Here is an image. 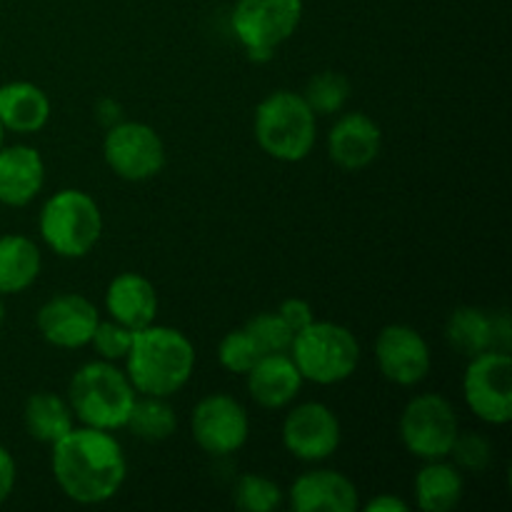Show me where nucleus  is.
<instances>
[{"instance_id":"1","label":"nucleus","mask_w":512,"mask_h":512,"mask_svg":"<svg viewBox=\"0 0 512 512\" xmlns=\"http://www.w3.org/2000/svg\"><path fill=\"white\" fill-rule=\"evenodd\" d=\"M53 478L65 498L80 505H100L120 493L128 475L123 445L110 430L73 428L65 438L50 445Z\"/></svg>"},{"instance_id":"2","label":"nucleus","mask_w":512,"mask_h":512,"mask_svg":"<svg viewBox=\"0 0 512 512\" xmlns=\"http://www.w3.org/2000/svg\"><path fill=\"white\" fill-rule=\"evenodd\" d=\"M195 370V348L190 338L168 325H145L135 330L125 375L138 395L173 398L188 385Z\"/></svg>"},{"instance_id":"3","label":"nucleus","mask_w":512,"mask_h":512,"mask_svg":"<svg viewBox=\"0 0 512 512\" xmlns=\"http://www.w3.org/2000/svg\"><path fill=\"white\" fill-rule=\"evenodd\" d=\"M135 398L138 393L125 370L110 360L85 363L68 385V403L75 420L110 433L125 428Z\"/></svg>"},{"instance_id":"4","label":"nucleus","mask_w":512,"mask_h":512,"mask_svg":"<svg viewBox=\"0 0 512 512\" xmlns=\"http://www.w3.org/2000/svg\"><path fill=\"white\" fill-rule=\"evenodd\" d=\"M255 140L270 158L300 163L313 153L318 138V115L293 90H275L260 100L253 120Z\"/></svg>"},{"instance_id":"5","label":"nucleus","mask_w":512,"mask_h":512,"mask_svg":"<svg viewBox=\"0 0 512 512\" xmlns=\"http://www.w3.org/2000/svg\"><path fill=\"white\" fill-rule=\"evenodd\" d=\"M290 358L308 383L338 385L358 370L360 343L345 325L313 320L295 333Z\"/></svg>"},{"instance_id":"6","label":"nucleus","mask_w":512,"mask_h":512,"mask_svg":"<svg viewBox=\"0 0 512 512\" xmlns=\"http://www.w3.org/2000/svg\"><path fill=\"white\" fill-rule=\"evenodd\" d=\"M40 238L60 258H85L103 235V213L88 193L65 188L45 200L38 218Z\"/></svg>"},{"instance_id":"7","label":"nucleus","mask_w":512,"mask_h":512,"mask_svg":"<svg viewBox=\"0 0 512 512\" xmlns=\"http://www.w3.org/2000/svg\"><path fill=\"white\" fill-rule=\"evenodd\" d=\"M303 20V0H238L233 33L253 63H268Z\"/></svg>"},{"instance_id":"8","label":"nucleus","mask_w":512,"mask_h":512,"mask_svg":"<svg viewBox=\"0 0 512 512\" xmlns=\"http://www.w3.org/2000/svg\"><path fill=\"white\" fill-rule=\"evenodd\" d=\"M458 433V413L440 393L415 395L400 415V440L420 460L448 458Z\"/></svg>"},{"instance_id":"9","label":"nucleus","mask_w":512,"mask_h":512,"mask_svg":"<svg viewBox=\"0 0 512 512\" xmlns=\"http://www.w3.org/2000/svg\"><path fill=\"white\" fill-rule=\"evenodd\" d=\"M463 398L478 420L508 425L512 420V358L508 350H485L470 358L463 375Z\"/></svg>"},{"instance_id":"10","label":"nucleus","mask_w":512,"mask_h":512,"mask_svg":"<svg viewBox=\"0 0 512 512\" xmlns=\"http://www.w3.org/2000/svg\"><path fill=\"white\" fill-rule=\"evenodd\" d=\"M103 158L118 178L143 183L165 168V143L158 130L138 120H120L110 125L103 138Z\"/></svg>"},{"instance_id":"11","label":"nucleus","mask_w":512,"mask_h":512,"mask_svg":"<svg viewBox=\"0 0 512 512\" xmlns=\"http://www.w3.org/2000/svg\"><path fill=\"white\" fill-rule=\"evenodd\" d=\"M190 428L198 448L213 458L238 453L250 438L248 410L225 393H213L200 400L190 418Z\"/></svg>"},{"instance_id":"12","label":"nucleus","mask_w":512,"mask_h":512,"mask_svg":"<svg viewBox=\"0 0 512 512\" xmlns=\"http://www.w3.org/2000/svg\"><path fill=\"white\" fill-rule=\"evenodd\" d=\"M283 445L293 458L303 463H320L335 455L343 440V428L325 403L295 405L283 420Z\"/></svg>"},{"instance_id":"13","label":"nucleus","mask_w":512,"mask_h":512,"mask_svg":"<svg viewBox=\"0 0 512 512\" xmlns=\"http://www.w3.org/2000/svg\"><path fill=\"white\" fill-rule=\"evenodd\" d=\"M375 363L385 380L400 388H413L428 378L433 355L428 340L418 330L405 323H393L385 325L375 338Z\"/></svg>"},{"instance_id":"14","label":"nucleus","mask_w":512,"mask_h":512,"mask_svg":"<svg viewBox=\"0 0 512 512\" xmlns=\"http://www.w3.org/2000/svg\"><path fill=\"white\" fill-rule=\"evenodd\" d=\"M35 323H38L45 343H50L53 348L75 350L90 345V338L100 323V313L93 300H88L85 295L63 293L43 303Z\"/></svg>"},{"instance_id":"15","label":"nucleus","mask_w":512,"mask_h":512,"mask_svg":"<svg viewBox=\"0 0 512 512\" xmlns=\"http://www.w3.org/2000/svg\"><path fill=\"white\" fill-rule=\"evenodd\" d=\"M380 148H383L380 125L358 110L340 115L328 133L330 160L348 173H358L373 165Z\"/></svg>"},{"instance_id":"16","label":"nucleus","mask_w":512,"mask_h":512,"mask_svg":"<svg viewBox=\"0 0 512 512\" xmlns=\"http://www.w3.org/2000/svg\"><path fill=\"white\" fill-rule=\"evenodd\" d=\"M295 512H355L360 508L358 485L338 470H308L290 485Z\"/></svg>"},{"instance_id":"17","label":"nucleus","mask_w":512,"mask_h":512,"mask_svg":"<svg viewBox=\"0 0 512 512\" xmlns=\"http://www.w3.org/2000/svg\"><path fill=\"white\" fill-rule=\"evenodd\" d=\"M248 378V393L260 408L283 410L293 403L303 388V375L293 363L290 353L263 355L253 368L245 373Z\"/></svg>"},{"instance_id":"18","label":"nucleus","mask_w":512,"mask_h":512,"mask_svg":"<svg viewBox=\"0 0 512 512\" xmlns=\"http://www.w3.org/2000/svg\"><path fill=\"white\" fill-rule=\"evenodd\" d=\"M45 183V163L30 145L0 148V203L8 208H25L38 198Z\"/></svg>"},{"instance_id":"19","label":"nucleus","mask_w":512,"mask_h":512,"mask_svg":"<svg viewBox=\"0 0 512 512\" xmlns=\"http://www.w3.org/2000/svg\"><path fill=\"white\" fill-rule=\"evenodd\" d=\"M105 310L113 320L140 330L155 323L158 315V290L145 275L120 273L105 290Z\"/></svg>"},{"instance_id":"20","label":"nucleus","mask_w":512,"mask_h":512,"mask_svg":"<svg viewBox=\"0 0 512 512\" xmlns=\"http://www.w3.org/2000/svg\"><path fill=\"white\" fill-rule=\"evenodd\" d=\"M50 120V98L40 85L28 80L0 85V123L5 130L30 135L38 133Z\"/></svg>"},{"instance_id":"21","label":"nucleus","mask_w":512,"mask_h":512,"mask_svg":"<svg viewBox=\"0 0 512 512\" xmlns=\"http://www.w3.org/2000/svg\"><path fill=\"white\" fill-rule=\"evenodd\" d=\"M415 503L423 512H448L458 508L465 493L463 470L448 458L425 460L415 475Z\"/></svg>"},{"instance_id":"22","label":"nucleus","mask_w":512,"mask_h":512,"mask_svg":"<svg viewBox=\"0 0 512 512\" xmlns=\"http://www.w3.org/2000/svg\"><path fill=\"white\" fill-rule=\"evenodd\" d=\"M40 248L25 235H0V295H18L38 280Z\"/></svg>"},{"instance_id":"23","label":"nucleus","mask_w":512,"mask_h":512,"mask_svg":"<svg viewBox=\"0 0 512 512\" xmlns=\"http://www.w3.org/2000/svg\"><path fill=\"white\" fill-rule=\"evenodd\" d=\"M23 423L30 438L45 445H55L75 428V415L68 400L48 393V390H40L25 400Z\"/></svg>"},{"instance_id":"24","label":"nucleus","mask_w":512,"mask_h":512,"mask_svg":"<svg viewBox=\"0 0 512 512\" xmlns=\"http://www.w3.org/2000/svg\"><path fill=\"white\" fill-rule=\"evenodd\" d=\"M445 340L450 348L463 358H475L485 350L495 348V325L493 315L485 313L483 308L463 305L450 313L445 323Z\"/></svg>"},{"instance_id":"25","label":"nucleus","mask_w":512,"mask_h":512,"mask_svg":"<svg viewBox=\"0 0 512 512\" xmlns=\"http://www.w3.org/2000/svg\"><path fill=\"white\" fill-rule=\"evenodd\" d=\"M125 428L135 435V438L145 440V443H163L178 428V418H175L173 405L168 398H153V395H138L130 410V418Z\"/></svg>"},{"instance_id":"26","label":"nucleus","mask_w":512,"mask_h":512,"mask_svg":"<svg viewBox=\"0 0 512 512\" xmlns=\"http://www.w3.org/2000/svg\"><path fill=\"white\" fill-rule=\"evenodd\" d=\"M315 115L343 113L350 98V80L338 70H320L305 83L300 93Z\"/></svg>"},{"instance_id":"27","label":"nucleus","mask_w":512,"mask_h":512,"mask_svg":"<svg viewBox=\"0 0 512 512\" xmlns=\"http://www.w3.org/2000/svg\"><path fill=\"white\" fill-rule=\"evenodd\" d=\"M235 505L245 512H270L283 505V490L265 475L245 473L235 483Z\"/></svg>"},{"instance_id":"28","label":"nucleus","mask_w":512,"mask_h":512,"mask_svg":"<svg viewBox=\"0 0 512 512\" xmlns=\"http://www.w3.org/2000/svg\"><path fill=\"white\" fill-rule=\"evenodd\" d=\"M243 328L248 330L250 338L255 340V345L263 350V355L290 353V345H293L295 333L288 328V323L280 318L278 310H275V313L253 315Z\"/></svg>"},{"instance_id":"29","label":"nucleus","mask_w":512,"mask_h":512,"mask_svg":"<svg viewBox=\"0 0 512 512\" xmlns=\"http://www.w3.org/2000/svg\"><path fill=\"white\" fill-rule=\"evenodd\" d=\"M260 358H263V350L255 345V340L250 338L245 328L230 330L218 345V360L228 373L245 375Z\"/></svg>"},{"instance_id":"30","label":"nucleus","mask_w":512,"mask_h":512,"mask_svg":"<svg viewBox=\"0 0 512 512\" xmlns=\"http://www.w3.org/2000/svg\"><path fill=\"white\" fill-rule=\"evenodd\" d=\"M133 338H135L133 328H128V325L110 318V320H100L93 338H90V345H93L95 353L100 355V360L118 363V360H125V355L130 353Z\"/></svg>"},{"instance_id":"31","label":"nucleus","mask_w":512,"mask_h":512,"mask_svg":"<svg viewBox=\"0 0 512 512\" xmlns=\"http://www.w3.org/2000/svg\"><path fill=\"white\" fill-rule=\"evenodd\" d=\"M448 458H453V463L458 465L460 470L483 473L490 465V460H493V443H490L483 433H473V430L458 433Z\"/></svg>"},{"instance_id":"32","label":"nucleus","mask_w":512,"mask_h":512,"mask_svg":"<svg viewBox=\"0 0 512 512\" xmlns=\"http://www.w3.org/2000/svg\"><path fill=\"white\" fill-rule=\"evenodd\" d=\"M278 315L285 320V323H288V328L293 330V333L308 328V325L315 320L313 305H310L308 300H303V298L283 300V303H280V308H278Z\"/></svg>"},{"instance_id":"33","label":"nucleus","mask_w":512,"mask_h":512,"mask_svg":"<svg viewBox=\"0 0 512 512\" xmlns=\"http://www.w3.org/2000/svg\"><path fill=\"white\" fill-rule=\"evenodd\" d=\"M15 478H18V470H15L13 455L0 445V505L13 495Z\"/></svg>"},{"instance_id":"34","label":"nucleus","mask_w":512,"mask_h":512,"mask_svg":"<svg viewBox=\"0 0 512 512\" xmlns=\"http://www.w3.org/2000/svg\"><path fill=\"white\" fill-rule=\"evenodd\" d=\"M365 512H408V503L400 500L398 495H375L368 505L363 508Z\"/></svg>"},{"instance_id":"35","label":"nucleus","mask_w":512,"mask_h":512,"mask_svg":"<svg viewBox=\"0 0 512 512\" xmlns=\"http://www.w3.org/2000/svg\"><path fill=\"white\" fill-rule=\"evenodd\" d=\"M120 118H123V108H120L118 100H113V98L100 100V103H98V120L105 125V128L120 123Z\"/></svg>"},{"instance_id":"36","label":"nucleus","mask_w":512,"mask_h":512,"mask_svg":"<svg viewBox=\"0 0 512 512\" xmlns=\"http://www.w3.org/2000/svg\"><path fill=\"white\" fill-rule=\"evenodd\" d=\"M5 320V303H3V295H0V325H3Z\"/></svg>"},{"instance_id":"37","label":"nucleus","mask_w":512,"mask_h":512,"mask_svg":"<svg viewBox=\"0 0 512 512\" xmlns=\"http://www.w3.org/2000/svg\"><path fill=\"white\" fill-rule=\"evenodd\" d=\"M3 140H5V128L3 123H0V148H3Z\"/></svg>"}]
</instances>
